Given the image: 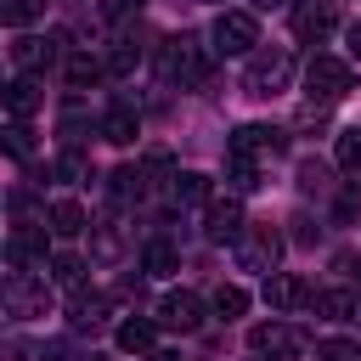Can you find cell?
<instances>
[{
    "label": "cell",
    "instance_id": "40",
    "mask_svg": "<svg viewBox=\"0 0 361 361\" xmlns=\"http://www.w3.org/2000/svg\"><path fill=\"white\" fill-rule=\"evenodd\" d=\"M350 51L361 56V23H350Z\"/></svg>",
    "mask_w": 361,
    "mask_h": 361
},
{
    "label": "cell",
    "instance_id": "38",
    "mask_svg": "<svg viewBox=\"0 0 361 361\" xmlns=\"http://www.w3.org/2000/svg\"><path fill=\"white\" fill-rule=\"evenodd\" d=\"M333 214H338V220H355V214H361V186H344V192L333 197Z\"/></svg>",
    "mask_w": 361,
    "mask_h": 361
},
{
    "label": "cell",
    "instance_id": "13",
    "mask_svg": "<svg viewBox=\"0 0 361 361\" xmlns=\"http://www.w3.org/2000/svg\"><path fill=\"white\" fill-rule=\"evenodd\" d=\"M203 231H209V243H243V231H248V226H243V203H237V197L209 203V226H203Z\"/></svg>",
    "mask_w": 361,
    "mask_h": 361
},
{
    "label": "cell",
    "instance_id": "36",
    "mask_svg": "<svg viewBox=\"0 0 361 361\" xmlns=\"http://www.w3.org/2000/svg\"><path fill=\"white\" fill-rule=\"evenodd\" d=\"M39 361H90V355H79L73 338H45L39 344Z\"/></svg>",
    "mask_w": 361,
    "mask_h": 361
},
{
    "label": "cell",
    "instance_id": "10",
    "mask_svg": "<svg viewBox=\"0 0 361 361\" xmlns=\"http://www.w3.org/2000/svg\"><path fill=\"white\" fill-rule=\"evenodd\" d=\"M158 327H175V333H197L203 327V299L192 288H175L158 299Z\"/></svg>",
    "mask_w": 361,
    "mask_h": 361
},
{
    "label": "cell",
    "instance_id": "2",
    "mask_svg": "<svg viewBox=\"0 0 361 361\" xmlns=\"http://www.w3.org/2000/svg\"><path fill=\"white\" fill-rule=\"evenodd\" d=\"M254 45H259V17L254 11H220L214 23H209V51L214 56H254Z\"/></svg>",
    "mask_w": 361,
    "mask_h": 361
},
{
    "label": "cell",
    "instance_id": "18",
    "mask_svg": "<svg viewBox=\"0 0 361 361\" xmlns=\"http://www.w3.org/2000/svg\"><path fill=\"white\" fill-rule=\"evenodd\" d=\"M45 226H51V237H79V231H90V214H85L73 197H56V203L45 209Z\"/></svg>",
    "mask_w": 361,
    "mask_h": 361
},
{
    "label": "cell",
    "instance_id": "28",
    "mask_svg": "<svg viewBox=\"0 0 361 361\" xmlns=\"http://www.w3.org/2000/svg\"><path fill=\"white\" fill-rule=\"evenodd\" d=\"M243 310H248V288H237V282H220V288H214V316L237 322Z\"/></svg>",
    "mask_w": 361,
    "mask_h": 361
},
{
    "label": "cell",
    "instance_id": "33",
    "mask_svg": "<svg viewBox=\"0 0 361 361\" xmlns=\"http://www.w3.org/2000/svg\"><path fill=\"white\" fill-rule=\"evenodd\" d=\"M90 254H96V259H118V254H124V237H118V226H96V243H90Z\"/></svg>",
    "mask_w": 361,
    "mask_h": 361
},
{
    "label": "cell",
    "instance_id": "29",
    "mask_svg": "<svg viewBox=\"0 0 361 361\" xmlns=\"http://www.w3.org/2000/svg\"><path fill=\"white\" fill-rule=\"evenodd\" d=\"M175 259H180V254H175V248L158 237V243H147V254H141V271H147V276H169V271H175Z\"/></svg>",
    "mask_w": 361,
    "mask_h": 361
},
{
    "label": "cell",
    "instance_id": "42",
    "mask_svg": "<svg viewBox=\"0 0 361 361\" xmlns=\"http://www.w3.org/2000/svg\"><path fill=\"white\" fill-rule=\"evenodd\" d=\"M254 6H259V11H271V6H282V0H254Z\"/></svg>",
    "mask_w": 361,
    "mask_h": 361
},
{
    "label": "cell",
    "instance_id": "21",
    "mask_svg": "<svg viewBox=\"0 0 361 361\" xmlns=\"http://www.w3.org/2000/svg\"><path fill=\"white\" fill-rule=\"evenodd\" d=\"M39 102H45V90H39V79H34V73H17V79L6 85V107H11V118H28Z\"/></svg>",
    "mask_w": 361,
    "mask_h": 361
},
{
    "label": "cell",
    "instance_id": "35",
    "mask_svg": "<svg viewBox=\"0 0 361 361\" xmlns=\"http://www.w3.org/2000/svg\"><path fill=\"white\" fill-rule=\"evenodd\" d=\"M135 17H141V0H102V23H118V28H124V23H135Z\"/></svg>",
    "mask_w": 361,
    "mask_h": 361
},
{
    "label": "cell",
    "instance_id": "11",
    "mask_svg": "<svg viewBox=\"0 0 361 361\" xmlns=\"http://www.w3.org/2000/svg\"><path fill=\"white\" fill-rule=\"evenodd\" d=\"M333 28H338V11H333V0H305V6H293V34H299L305 45H322Z\"/></svg>",
    "mask_w": 361,
    "mask_h": 361
},
{
    "label": "cell",
    "instance_id": "8",
    "mask_svg": "<svg viewBox=\"0 0 361 361\" xmlns=\"http://www.w3.org/2000/svg\"><path fill=\"white\" fill-rule=\"evenodd\" d=\"M282 147H288V130L282 124H237L231 141H226L231 158H259V152H282Z\"/></svg>",
    "mask_w": 361,
    "mask_h": 361
},
{
    "label": "cell",
    "instance_id": "27",
    "mask_svg": "<svg viewBox=\"0 0 361 361\" xmlns=\"http://www.w3.org/2000/svg\"><path fill=\"white\" fill-rule=\"evenodd\" d=\"M299 192H305V197H327V192H333V169L316 164V158L299 164Z\"/></svg>",
    "mask_w": 361,
    "mask_h": 361
},
{
    "label": "cell",
    "instance_id": "31",
    "mask_svg": "<svg viewBox=\"0 0 361 361\" xmlns=\"http://www.w3.org/2000/svg\"><path fill=\"white\" fill-rule=\"evenodd\" d=\"M316 361H361L355 338H316Z\"/></svg>",
    "mask_w": 361,
    "mask_h": 361
},
{
    "label": "cell",
    "instance_id": "1",
    "mask_svg": "<svg viewBox=\"0 0 361 361\" xmlns=\"http://www.w3.org/2000/svg\"><path fill=\"white\" fill-rule=\"evenodd\" d=\"M164 73H169L180 90H197V85H209V73H214V51H209L197 34H175V39L164 45Z\"/></svg>",
    "mask_w": 361,
    "mask_h": 361
},
{
    "label": "cell",
    "instance_id": "30",
    "mask_svg": "<svg viewBox=\"0 0 361 361\" xmlns=\"http://www.w3.org/2000/svg\"><path fill=\"white\" fill-rule=\"evenodd\" d=\"M51 282H56V288H79V282H85V259H79V254H56V259H51Z\"/></svg>",
    "mask_w": 361,
    "mask_h": 361
},
{
    "label": "cell",
    "instance_id": "32",
    "mask_svg": "<svg viewBox=\"0 0 361 361\" xmlns=\"http://www.w3.org/2000/svg\"><path fill=\"white\" fill-rule=\"evenodd\" d=\"M333 158H338V169H344V175H361V130H344Z\"/></svg>",
    "mask_w": 361,
    "mask_h": 361
},
{
    "label": "cell",
    "instance_id": "17",
    "mask_svg": "<svg viewBox=\"0 0 361 361\" xmlns=\"http://www.w3.org/2000/svg\"><path fill=\"white\" fill-rule=\"evenodd\" d=\"M135 135H141V113H135V107H124V102H118V107H107V113H102V141L130 147Z\"/></svg>",
    "mask_w": 361,
    "mask_h": 361
},
{
    "label": "cell",
    "instance_id": "4",
    "mask_svg": "<svg viewBox=\"0 0 361 361\" xmlns=\"http://www.w3.org/2000/svg\"><path fill=\"white\" fill-rule=\"evenodd\" d=\"M305 85H310V102H344L350 90H355V73H350V62L344 56H333V51H310V62H305Z\"/></svg>",
    "mask_w": 361,
    "mask_h": 361
},
{
    "label": "cell",
    "instance_id": "6",
    "mask_svg": "<svg viewBox=\"0 0 361 361\" xmlns=\"http://www.w3.org/2000/svg\"><path fill=\"white\" fill-rule=\"evenodd\" d=\"M276 254H282V231L276 226H254V231H243V243H237V265L243 271H276Z\"/></svg>",
    "mask_w": 361,
    "mask_h": 361
},
{
    "label": "cell",
    "instance_id": "9",
    "mask_svg": "<svg viewBox=\"0 0 361 361\" xmlns=\"http://www.w3.org/2000/svg\"><path fill=\"white\" fill-rule=\"evenodd\" d=\"M45 248H51V226H17L11 243H6V265L11 271H28V265H45Z\"/></svg>",
    "mask_w": 361,
    "mask_h": 361
},
{
    "label": "cell",
    "instance_id": "14",
    "mask_svg": "<svg viewBox=\"0 0 361 361\" xmlns=\"http://www.w3.org/2000/svg\"><path fill=\"white\" fill-rule=\"evenodd\" d=\"M169 197H175L180 209H209V203H214V186H209V175H197V169H180V175L169 180Z\"/></svg>",
    "mask_w": 361,
    "mask_h": 361
},
{
    "label": "cell",
    "instance_id": "3",
    "mask_svg": "<svg viewBox=\"0 0 361 361\" xmlns=\"http://www.w3.org/2000/svg\"><path fill=\"white\" fill-rule=\"evenodd\" d=\"M293 85V51L288 45H271V51H254L248 56V73H243V90L248 96H282Z\"/></svg>",
    "mask_w": 361,
    "mask_h": 361
},
{
    "label": "cell",
    "instance_id": "19",
    "mask_svg": "<svg viewBox=\"0 0 361 361\" xmlns=\"http://www.w3.org/2000/svg\"><path fill=\"white\" fill-rule=\"evenodd\" d=\"M107 322V299L102 293H73V305H68V327L73 333H96Z\"/></svg>",
    "mask_w": 361,
    "mask_h": 361
},
{
    "label": "cell",
    "instance_id": "16",
    "mask_svg": "<svg viewBox=\"0 0 361 361\" xmlns=\"http://www.w3.org/2000/svg\"><path fill=\"white\" fill-rule=\"evenodd\" d=\"M152 344H158V316H130V322H118V350H124V355H152Z\"/></svg>",
    "mask_w": 361,
    "mask_h": 361
},
{
    "label": "cell",
    "instance_id": "24",
    "mask_svg": "<svg viewBox=\"0 0 361 361\" xmlns=\"http://www.w3.org/2000/svg\"><path fill=\"white\" fill-rule=\"evenodd\" d=\"M11 62L28 73V68H51V39H34V34H17L11 39Z\"/></svg>",
    "mask_w": 361,
    "mask_h": 361
},
{
    "label": "cell",
    "instance_id": "20",
    "mask_svg": "<svg viewBox=\"0 0 361 361\" xmlns=\"http://www.w3.org/2000/svg\"><path fill=\"white\" fill-rule=\"evenodd\" d=\"M102 73H107V62H102V56H90V51H73V56L62 62V79H68V90H90Z\"/></svg>",
    "mask_w": 361,
    "mask_h": 361
},
{
    "label": "cell",
    "instance_id": "25",
    "mask_svg": "<svg viewBox=\"0 0 361 361\" xmlns=\"http://www.w3.org/2000/svg\"><path fill=\"white\" fill-rule=\"evenodd\" d=\"M141 56H147V51L135 45V28H124V39L107 51V73H135V68H141Z\"/></svg>",
    "mask_w": 361,
    "mask_h": 361
},
{
    "label": "cell",
    "instance_id": "5",
    "mask_svg": "<svg viewBox=\"0 0 361 361\" xmlns=\"http://www.w3.org/2000/svg\"><path fill=\"white\" fill-rule=\"evenodd\" d=\"M51 310V282L45 276H28V271H11L6 276V316L11 322H28V316H45Z\"/></svg>",
    "mask_w": 361,
    "mask_h": 361
},
{
    "label": "cell",
    "instance_id": "7",
    "mask_svg": "<svg viewBox=\"0 0 361 361\" xmlns=\"http://www.w3.org/2000/svg\"><path fill=\"white\" fill-rule=\"evenodd\" d=\"M299 344H305V338H299L288 322H276V316H271V322H259V327L248 333V350H254L259 361H293V355H299Z\"/></svg>",
    "mask_w": 361,
    "mask_h": 361
},
{
    "label": "cell",
    "instance_id": "26",
    "mask_svg": "<svg viewBox=\"0 0 361 361\" xmlns=\"http://www.w3.org/2000/svg\"><path fill=\"white\" fill-rule=\"evenodd\" d=\"M226 186H231L237 197L259 192V169H254V158H231V152H226Z\"/></svg>",
    "mask_w": 361,
    "mask_h": 361
},
{
    "label": "cell",
    "instance_id": "37",
    "mask_svg": "<svg viewBox=\"0 0 361 361\" xmlns=\"http://www.w3.org/2000/svg\"><path fill=\"white\" fill-rule=\"evenodd\" d=\"M28 147H34V141H28V124L11 118V130H6V152H11V158H28Z\"/></svg>",
    "mask_w": 361,
    "mask_h": 361
},
{
    "label": "cell",
    "instance_id": "34",
    "mask_svg": "<svg viewBox=\"0 0 361 361\" xmlns=\"http://www.w3.org/2000/svg\"><path fill=\"white\" fill-rule=\"evenodd\" d=\"M45 11V0H6V28H28Z\"/></svg>",
    "mask_w": 361,
    "mask_h": 361
},
{
    "label": "cell",
    "instance_id": "23",
    "mask_svg": "<svg viewBox=\"0 0 361 361\" xmlns=\"http://www.w3.org/2000/svg\"><path fill=\"white\" fill-rule=\"evenodd\" d=\"M51 180H62V186H79V180H90V158H85L79 147H62V152L51 158Z\"/></svg>",
    "mask_w": 361,
    "mask_h": 361
},
{
    "label": "cell",
    "instance_id": "12",
    "mask_svg": "<svg viewBox=\"0 0 361 361\" xmlns=\"http://www.w3.org/2000/svg\"><path fill=\"white\" fill-rule=\"evenodd\" d=\"M316 293H310V282L305 276H293V271H271L265 276V305L282 316V310H299V305H310Z\"/></svg>",
    "mask_w": 361,
    "mask_h": 361
},
{
    "label": "cell",
    "instance_id": "15",
    "mask_svg": "<svg viewBox=\"0 0 361 361\" xmlns=\"http://www.w3.org/2000/svg\"><path fill=\"white\" fill-rule=\"evenodd\" d=\"M310 310L327 316V322H350V316H361V293H355V288H322V293L310 299Z\"/></svg>",
    "mask_w": 361,
    "mask_h": 361
},
{
    "label": "cell",
    "instance_id": "22",
    "mask_svg": "<svg viewBox=\"0 0 361 361\" xmlns=\"http://www.w3.org/2000/svg\"><path fill=\"white\" fill-rule=\"evenodd\" d=\"M107 180H113V186H107V192H113V203H141V197H147V180H152V175H147L141 164H124V169H113Z\"/></svg>",
    "mask_w": 361,
    "mask_h": 361
},
{
    "label": "cell",
    "instance_id": "39",
    "mask_svg": "<svg viewBox=\"0 0 361 361\" xmlns=\"http://www.w3.org/2000/svg\"><path fill=\"white\" fill-rule=\"evenodd\" d=\"M293 243H299V248H316V243H322V226L299 214V220H293Z\"/></svg>",
    "mask_w": 361,
    "mask_h": 361
},
{
    "label": "cell",
    "instance_id": "41",
    "mask_svg": "<svg viewBox=\"0 0 361 361\" xmlns=\"http://www.w3.org/2000/svg\"><path fill=\"white\" fill-rule=\"evenodd\" d=\"M141 361H175V355H164V350H152V355H141Z\"/></svg>",
    "mask_w": 361,
    "mask_h": 361
}]
</instances>
